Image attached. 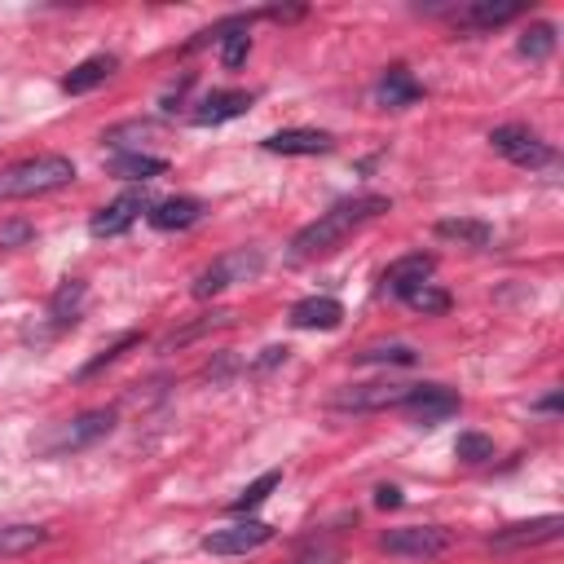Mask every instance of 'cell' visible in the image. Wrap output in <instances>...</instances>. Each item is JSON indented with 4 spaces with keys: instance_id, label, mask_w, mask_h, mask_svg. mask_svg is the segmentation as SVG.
I'll return each instance as SVG.
<instances>
[{
    "instance_id": "cell-33",
    "label": "cell",
    "mask_w": 564,
    "mask_h": 564,
    "mask_svg": "<svg viewBox=\"0 0 564 564\" xmlns=\"http://www.w3.org/2000/svg\"><path fill=\"white\" fill-rule=\"evenodd\" d=\"M375 507H383V511L401 507V489H397V485H379V489H375Z\"/></svg>"
},
{
    "instance_id": "cell-4",
    "label": "cell",
    "mask_w": 564,
    "mask_h": 564,
    "mask_svg": "<svg viewBox=\"0 0 564 564\" xmlns=\"http://www.w3.org/2000/svg\"><path fill=\"white\" fill-rule=\"evenodd\" d=\"M264 269V251L260 247H238L229 256H216L198 278H194V300H212L220 291H229L234 282H251Z\"/></svg>"
},
{
    "instance_id": "cell-10",
    "label": "cell",
    "mask_w": 564,
    "mask_h": 564,
    "mask_svg": "<svg viewBox=\"0 0 564 564\" xmlns=\"http://www.w3.org/2000/svg\"><path fill=\"white\" fill-rule=\"evenodd\" d=\"M458 392H449L445 383H414L410 388V397L397 405V410H405L419 427H436V423H445L449 414H458Z\"/></svg>"
},
{
    "instance_id": "cell-35",
    "label": "cell",
    "mask_w": 564,
    "mask_h": 564,
    "mask_svg": "<svg viewBox=\"0 0 564 564\" xmlns=\"http://www.w3.org/2000/svg\"><path fill=\"white\" fill-rule=\"evenodd\" d=\"M300 564H335V555H322V560H300Z\"/></svg>"
},
{
    "instance_id": "cell-21",
    "label": "cell",
    "mask_w": 564,
    "mask_h": 564,
    "mask_svg": "<svg viewBox=\"0 0 564 564\" xmlns=\"http://www.w3.org/2000/svg\"><path fill=\"white\" fill-rule=\"evenodd\" d=\"M110 176H119V181H154V176H163L167 172V159H159V154H141V150H123V154H115L110 163Z\"/></svg>"
},
{
    "instance_id": "cell-5",
    "label": "cell",
    "mask_w": 564,
    "mask_h": 564,
    "mask_svg": "<svg viewBox=\"0 0 564 564\" xmlns=\"http://www.w3.org/2000/svg\"><path fill=\"white\" fill-rule=\"evenodd\" d=\"M379 546L388 555H405V560H436L454 546V533L445 524H401V529H383Z\"/></svg>"
},
{
    "instance_id": "cell-2",
    "label": "cell",
    "mask_w": 564,
    "mask_h": 564,
    "mask_svg": "<svg viewBox=\"0 0 564 564\" xmlns=\"http://www.w3.org/2000/svg\"><path fill=\"white\" fill-rule=\"evenodd\" d=\"M70 181H75V163L66 154H31V159L0 167V203L40 198V194L66 189Z\"/></svg>"
},
{
    "instance_id": "cell-14",
    "label": "cell",
    "mask_w": 564,
    "mask_h": 564,
    "mask_svg": "<svg viewBox=\"0 0 564 564\" xmlns=\"http://www.w3.org/2000/svg\"><path fill=\"white\" fill-rule=\"evenodd\" d=\"M260 145L269 154H330L335 150V137L322 132V128H278Z\"/></svg>"
},
{
    "instance_id": "cell-28",
    "label": "cell",
    "mask_w": 564,
    "mask_h": 564,
    "mask_svg": "<svg viewBox=\"0 0 564 564\" xmlns=\"http://www.w3.org/2000/svg\"><path fill=\"white\" fill-rule=\"evenodd\" d=\"M357 361H366V366H414L419 352L410 344H375V348H361Z\"/></svg>"
},
{
    "instance_id": "cell-3",
    "label": "cell",
    "mask_w": 564,
    "mask_h": 564,
    "mask_svg": "<svg viewBox=\"0 0 564 564\" xmlns=\"http://www.w3.org/2000/svg\"><path fill=\"white\" fill-rule=\"evenodd\" d=\"M110 432H115V410H84V414L66 419V423H53V427L35 441V449H40L44 458H62V454H75V449L97 445V441L110 436Z\"/></svg>"
},
{
    "instance_id": "cell-30",
    "label": "cell",
    "mask_w": 564,
    "mask_h": 564,
    "mask_svg": "<svg viewBox=\"0 0 564 564\" xmlns=\"http://www.w3.org/2000/svg\"><path fill=\"white\" fill-rule=\"evenodd\" d=\"M132 344H141V335H137V330H128V335H119V339H115V344H110L106 352H97V357H93V361H88V366L79 370V379H93L97 370H106V366H115V361H119V357H123V352H128Z\"/></svg>"
},
{
    "instance_id": "cell-32",
    "label": "cell",
    "mask_w": 564,
    "mask_h": 564,
    "mask_svg": "<svg viewBox=\"0 0 564 564\" xmlns=\"http://www.w3.org/2000/svg\"><path fill=\"white\" fill-rule=\"evenodd\" d=\"M286 352H291L286 344H269V348H264V352L256 357V366H251V370H269V366H278V361H286Z\"/></svg>"
},
{
    "instance_id": "cell-12",
    "label": "cell",
    "mask_w": 564,
    "mask_h": 564,
    "mask_svg": "<svg viewBox=\"0 0 564 564\" xmlns=\"http://www.w3.org/2000/svg\"><path fill=\"white\" fill-rule=\"evenodd\" d=\"M432 273H436V260H432V256H423V251H410V256H401V260H392V264L383 269L379 291H383V295L405 300V295H410L414 286H423Z\"/></svg>"
},
{
    "instance_id": "cell-16",
    "label": "cell",
    "mask_w": 564,
    "mask_h": 564,
    "mask_svg": "<svg viewBox=\"0 0 564 564\" xmlns=\"http://www.w3.org/2000/svg\"><path fill=\"white\" fill-rule=\"evenodd\" d=\"M423 97V84L410 75V66H388L383 75H379V84H375V101L383 106V110H405V106H414Z\"/></svg>"
},
{
    "instance_id": "cell-22",
    "label": "cell",
    "mask_w": 564,
    "mask_h": 564,
    "mask_svg": "<svg viewBox=\"0 0 564 564\" xmlns=\"http://www.w3.org/2000/svg\"><path fill=\"white\" fill-rule=\"evenodd\" d=\"M436 238H449V242H463V247L485 251L494 242V225L471 220V216H449V220H436Z\"/></svg>"
},
{
    "instance_id": "cell-24",
    "label": "cell",
    "mask_w": 564,
    "mask_h": 564,
    "mask_svg": "<svg viewBox=\"0 0 564 564\" xmlns=\"http://www.w3.org/2000/svg\"><path fill=\"white\" fill-rule=\"evenodd\" d=\"M516 53L529 57V62H546V57L555 53V26H551V22H533V26H524L520 40H516Z\"/></svg>"
},
{
    "instance_id": "cell-9",
    "label": "cell",
    "mask_w": 564,
    "mask_h": 564,
    "mask_svg": "<svg viewBox=\"0 0 564 564\" xmlns=\"http://www.w3.org/2000/svg\"><path fill=\"white\" fill-rule=\"evenodd\" d=\"M436 13H445L449 26H458V31H489V26L520 18L524 4L520 0H467V4H441Z\"/></svg>"
},
{
    "instance_id": "cell-19",
    "label": "cell",
    "mask_w": 564,
    "mask_h": 564,
    "mask_svg": "<svg viewBox=\"0 0 564 564\" xmlns=\"http://www.w3.org/2000/svg\"><path fill=\"white\" fill-rule=\"evenodd\" d=\"M115 66H119L115 53H93V57H84L79 66H70V70L62 75V93L84 97V93H93L97 84H106V79L115 75Z\"/></svg>"
},
{
    "instance_id": "cell-31",
    "label": "cell",
    "mask_w": 564,
    "mask_h": 564,
    "mask_svg": "<svg viewBox=\"0 0 564 564\" xmlns=\"http://www.w3.org/2000/svg\"><path fill=\"white\" fill-rule=\"evenodd\" d=\"M31 238H35V225H31V220H22V216H9V220H0V251L26 247Z\"/></svg>"
},
{
    "instance_id": "cell-27",
    "label": "cell",
    "mask_w": 564,
    "mask_h": 564,
    "mask_svg": "<svg viewBox=\"0 0 564 564\" xmlns=\"http://www.w3.org/2000/svg\"><path fill=\"white\" fill-rule=\"evenodd\" d=\"M405 304L414 308V313H423V317H441V313H449V291H441V286H432V282H423V286H414L410 295H405Z\"/></svg>"
},
{
    "instance_id": "cell-25",
    "label": "cell",
    "mask_w": 564,
    "mask_h": 564,
    "mask_svg": "<svg viewBox=\"0 0 564 564\" xmlns=\"http://www.w3.org/2000/svg\"><path fill=\"white\" fill-rule=\"evenodd\" d=\"M278 480H282V471H278V467H273V471H260V476H256V480H251V485L229 502V511H234V516H251V511H256V507L278 489Z\"/></svg>"
},
{
    "instance_id": "cell-11",
    "label": "cell",
    "mask_w": 564,
    "mask_h": 564,
    "mask_svg": "<svg viewBox=\"0 0 564 564\" xmlns=\"http://www.w3.org/2000/svg\"><path fill=\"white\" fill-rule=\"evenodd\" d=\"M141 212H150L145 189H128V194H119V198H110L106 207L93 212L88 234H93V238H119V234H128V229L137 225Z\"/></svg>"
},
{
    "instance_id": "cell-26",
    "label": "cell",
    "mask_w": 564,
    "mask_h": 564,
    "mask_svg": "<svg viewBox=\"0 0 564 564\" xmlns=\"http://www.w3.org/2000/svg\"><path fill=\"white\" fill-rule=\"evenodd\" d=\"M154 128H159L154 119H128V123H115V128H106V132H101V141H106V145H115V150L123 154V150H132L141 137H150Z\"/></svg>"
},
{
    "instance_id": "cell-8",
    "label": "cell",
    "mask_w": 564,
    "mask_h": 564,
    "mask_svg": "<svg viewBox=\"0 0 564 564\" xmlns=\"http://www.w3.org/2000/svg\"><path fill=\"white\" fill-rule=\"evenodd\" d=\"M489 145H494L507 163H516V167H546V163L555 159V150H551L538 132H529V128H520V123L494 128V132H489Z\"/></svg>"
},
{
    "instance_id": "cell-34",
    "label": "cell",
    "mask_w": 564,
    "mask_h": 564,
    "mask_svg": "<svg viewBox=\"0 0 564 564\" xmlns=\"http://www.w3.org/2000/svg\"><path fill=\"white\" fill-rule=\"evenodd\" d=\"M560 401H564L560 392H546L542 401H533V410H542V414H555V410H560Z\"/></svg>"
},
{
    "instance_id": "cell-23",
    "label": "cell",
    "mask_w": 564,
    "mask_h": 564,
    "mask_svg": "<svg viewBox=\"0 0 564 564\" xmlns=\"http://www.w3.org/2000/svg\"><path fill=\"white\" fill-rule=\"evenodd\" d=\"M44 542H48V529L44 524H0V560L26 555V551H35Z\"/></svg>"
},
{
    "instance_id": "cell-17",
    "label": "cell",
    "mask_w": 564,
    "mask_h": 564,
    "mask_svg": "<svg viewBox=\"0 0 564 564\" xmlns=\"http://www.w3.org/2000/svg\"><path fill=\"white\" fill-rule=\"evenodd\" d=\"M247 110H251V93L216 88V93H207V97L198 101L194 123H198V128H216V123H229V119H238V115H247Z\"/></svg>"
},
{
    "instance_id": "cell-18",
    "label": "cell",
    "mask_w": 564,
    "mask_h": 564,
    "mask_svg": "<svg viewBox=\"0 0 564 564\" xmlns=\"http://www.w3.org/2000/svg\"><path fill=\"white\" fill-rule=\"evenodd\" d=\"M295 330H335L339 322H344V304L335 300V295H308V300H300L295 308H291V317H286Z\"/></svg>"
},
{
    "instance_id": "cell-15",
    "label": "cell",
    "mask_w": 564,
    "mask_h": 564,
    "mask_svg": "<svg viewBox=\"0 0 564 564\" xmlns=\"http://www.w3.org/2000/svg\"><path fill=\"white\" fill-rule=\"evenodd\" d=\"M203 203L198 198H189V194H176V198H163V203H150V212H145V220H150V229H159V234H176V229H189V225H198L203 220Z\"/></svg>"
},
{
    "instance_id": "cell-29",
    "label": "cell",
    "mask_w": 564,
    "mask_h": 564,
    "mask_svg": "<svg viewBox=\"0 0 564 564\" xmlns=\"http://www.w3.org/2000/svg\"><path fill=\"white\" fill-rule=\"evenodd\" d=\"M454 454H458L463 463H489V458H494V441H489L485 432H458Z\"/></svg>"
},
{
    "instance_id": "cell-13",
    "label": "cell",
    "mask_w": 564,
    "mask_h": 564,
    "mask_svg": "<svg viewBox=\"0 0 564 564\" xmlns=\"http://www.w3.org/2000/svg\"><path fill=\"white\" fill-rule=\"evenodd\" d=\"M560 529H564V520H560V516H533V520H516V524H507V529L489 533V546H498V551L542 546V542H555V538H560Z\"/></svg>"
},
{
    "instance_id": "cell-6",
    "label": "cell",
    "mask_w": 564,
    "mask_h": 564,
    "mask_svg": "<svg viewBox=\"0 0 564 564\" xmlns=\"http://www.w3.org/2000/svg\"><path fill=\"white\" fill-rule=\"evenodd\" d=\"M269 542H273V524H269V520L238 516V520H229V524L203 533L198 546H203L207 555H251V551H260V546H269Z\"/></svg>"
},
{
    "instance_id": "cell-1",
    "label": "cell",
    "mask_w": 564,
    "mask_h": 564,
    "mask_svg": "<svg viewBox=\"0 0 564 564\" xmlns=\"http://www.w3.org/2000/svg\"><path fill=\"white\" fill-rule=\"evenodd\" d=\"M392 203L383 194H357V198H339L330 212H322L313 225H304L291 242H286V256L291 260H313V256H326L335 247H344L366 220L383 216Z\"/></svg>"
},
{
    "instance_id": "cell-7",
    "label": "cell",
    "mask_w": 564,
    "mask_h": 564,
    "mask_svg": "<svg viewBox=\"0 0 564 564\" xmlns=\"http://www.w3.org/2000/svg\"><path fill=\"white\" fill-rule=\"evenodd\" d=\"M414 383H392V379H375V383H348L339 392H330V410H352V414H370V410H397L410 397Z\"/></svg>"
},
{
    "instance_id": "cell-20",
    "label": "cell",
    "mask_w": 564,
    "mask_h": 564,
    "mask_svg": "<svg viewBox=\"0 0 564 564\" xmlns=\"http://www.w3.org/2000/svg\"><path fill=\"white\" fill-rule=\"evenodd\" d=\"M84 295H88L84 278H66V282H57V291L48 295V330H66V326H75V322H79V308H84Z\"/></svg>"
}]
</instances>
